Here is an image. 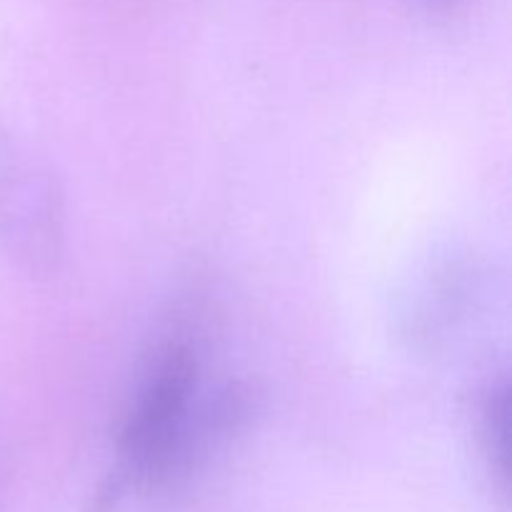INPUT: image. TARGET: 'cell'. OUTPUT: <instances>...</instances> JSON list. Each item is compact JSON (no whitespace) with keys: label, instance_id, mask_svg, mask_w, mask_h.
I'll return each instance as SVG.
<instances>
[{"label":"cell","instance_id":"1","mask_svg":"<svg viewBox=\"0 0 512 512\" xmlns=\"http://www.w3.org/2000/svg\"><path fill=\"white\" fill-rule=\"evenodd\" d=\"M258 400L248 380L208 378L198 340L170 335L143 365L120 415L113 470L88 512L185 488L250 428Z\"/></svg>","mask_w":512,"mask_h":512},{"label":"cell","instance_id":"2","mask_svg":"<svg viewBox=\"0 0 512 512\" xmlns=\"http://www.w3.org/2000/svg\"><path fill=\"white\" fill-rule=\"evenodd\" d=\"M0 253L28 280H50L68 253V210L58 175L0 125Z\"/></svg>","mask_w":512,"mask_h":512},{"label":"cell","instance_id":"3","mask_svg":"<svg viewBox=\"0 0 512 512\" xmlns=\"http://www.w3.org/2000/svg\"><path fill=\"white\" fill-rule=\"evenodd\" d=\"M475 443L490 488L508 503L510 495V380L508 370H495L475 390Z\"/></svg>","mask_w":512,"mask_h":512},{"label":"cell","instance_id":"4","mask_svg":"<svg viewBox=\"0 0 512 512\" xmlns=\"http://www.w3.org/2000/svg\"><path fill=\"white\" fill-rule=\"evenodd\" d=\"M413 308V333L418 338L435 343L448 338L450 330L458 328L468 318V308L478 298V273L465 263H443L428 273Z\"/></svg>","mask_w":512,"mask_h":512},{"label":"cell","instance_id":"5","mask_svg":"<svg viewBox=\"0 0 512 512\" xmlns=\"http://www.w3.org/2000/svg\"><path fill=\"white\" fill-rule=\"evenodd\" d=\"M408 3H413L415 8L428 15H453L458 10L468 8L473 0H408Z\"/></svg>","mask_w":512,"mask_h":512},{"label":"cell","instance_id":"6","mask_svg":"<svg viewBox=\"0 0 512 512\" xmlns=\"http://www.w3.org/2000/svg\"><path fill=\"white\" fill-rule=\"evenodd\" d=\"M5 488V443H3V430H0V498H3Z\"/></svg>","mask_w":512,"mask_h":512}]
</instances>
